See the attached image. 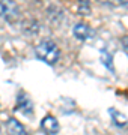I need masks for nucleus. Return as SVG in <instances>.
<instances>
[{
	"label": "nucleus",
	"mask_w": 128,
	"mask_h": 135,
	"mask_svg": "<svg viewBox=\"0 0 128 135\" xmlns=\"http://www.w3.org/2000/svg\"><path fill=\"white\" fill-rule=\"evenodd\" d=\"M121 2V5H124L125 8H128V0H119Z\"/></svg>",
	"instance_id": "9b49d317"
},
{
	"label": "nucleus",
	"mask_w": 128,
	"mask_h": 135,
	"mask_svg": "<svg viewBox=\"0 0 128 135\" xmlns=\"http://www.w3.org/2000/svg\"><path fill=\"white\" fill-rule=\"evenodd\" d=\"M41 129L47 134H57L59 132V122L54 116H45L41 122Z\"/></svg>",
	"instance_id": "20e7f679"
},
{
	"label": "nucleus",
	"mask_w": 128,
	"mask_h": 135,
	"mask_svg": "<svg viewBox=\"0 0 128 135\" xmlns=\"http://www.w3.org/2000/svg\"><path fill=\"white\" fill-rule=\"evenodd\" d=\"M74 36L79 41H89V39H92V36H94V32H92V29L89 27L88 24H84V23H79V24L74 26Z\"/></svg>",
	"instance_id": "7ed1b4c3"
},
{
	"label": "nucleus",
	"mask_w": 128,
	"mask_h": 135,
	"mask_svg": "<svg viewBox=\"0 0 128 135\" xmlns=\"http://www.w3.org/2000/svg\"><path fill=\"white\" fill-rule=\"evenodd\" d=\"M35 54L36 57L42 60V62L48 63V65H56L60 57L59 47L53 42V41H42L35 47Z\"/></svg>",
	"instance_id": "f257e3e1"
},
{
	"label": "nucleus",
	"mask_w": 128,
	"mask_h": 135,
	"mask_svg": "<svg viewBox=\"0 0 128 135\" xmlns=\"http://www.w3.org/2000/svg\"><path fill=\"white\" fill-rule=\"evenodd\" d=\"M0 18L6 23H15L20 18V8L14 0H0Z\"/></svg>",
	"instance_id": "f03ea898"
},
{
	"label": "nucleus",
	"mask_w": 128,
	"mask_h": 135,
	"mask_svg": "<svg viewBox=\"0 0 128 135\" xmlns=\"http://www.w3.org/2000/svg\"><path fill=\"white\" fill-rule=\"evenodd\" d=\"M6 128H8V132H9V134L20 135V134H24V132H26L24 128H23V125L18 123L15 119H9L8 123H6Z\"/></svg>",
	"instance_id": "39448f33"
},
{
	"label": "nucleus",
	"mask_w": 128,
	"mask_h": 135,
	"mask_svg": "<svg viewBox=\"0 0 128 135\" xmlns=\"http://www.w3.org/2000/svg\"><path fill=\"white\" fill-rule=\"evenodd\" d=\"M79 12L80 15H89L90 14V2L89 0H79Z\"/></svg>",
	"instance_id": "1a4fd4ad"
},
{
	"label": "nucleus",
	"mask_w": 128,
	"mask_h": 135,
	"mask_svg": "<svg viewBox=\"0 0 128 135\" xmlns=\"http://www.w3.org/2000/svg\"><path fill=\"white\" fill-rule=\"evenodd\" d=\"M18 107L21 108V113H24V114H30L32 111H33V105H32V102H30L29 98L26 96H20L18 98Z\"/></svg>",
	"instance_id": "0eeeda50"
},
{
	"label": "nucleus",
	"mask_w": 128,
	"mask_h": 135,
	"mask_svg": "<svg viewBox=\"0 0 128 135\" xmlns=\"http://www.w3.org/2000/svg\"><path fill=\"white\" fill-rule=\"evenodd\" d=\"M122 45H124V48H125V51L128 53V36H124L122 38Z\"/></svg>",
	"instance_id": "9d476101"
},
{
	"label": "nucleus",
	"mask_w": 128,
	"mask_h": 135,
	"mask_svg": "<svg viewBox=\"0 0 128 135\" xmlns=\"http://www.w3.org/2000/svg\"><path fill=\"white\" fill-rule=\"evenodd\" d=\"M110 116H112V119H113V123H115L116 126H119V128H124V126H127L128 119L124 116L122 113H119V111L113 110V108H110Z\"/></svg>",
	"instance_id": "423d86ee"
},
{
	"label": "nucleus",
	"mask_w": 128,
	"mask_h": 135,
	"mask_svg": "<svg viewBox=\"0 0 128 135\" xmlns=\"http://www.w3.org/2000/svg\"><path fill=\"white\" fill-rule=\"evenodd\" d=\"M101 60H103V65L107 69H110L113 72V63H112V54L106 51V50H101Z\"/></svg>",
	"instance_id": "6e6552de"
}]
</instances>
